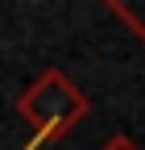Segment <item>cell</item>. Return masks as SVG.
Masks as SVG:
<instances>
[{
  "instance_id": "cell-2",
  "label": "cell",
  "mask_w": 145,
  "mask_h": 150,
  "mask_svg": "<svg viewBox=\"0 0 145 150\" xmlns=\"http://www.w3.org/2000/svg\"><path fill=\"white\" fill-rule=\"evenodd\" d=\"M104 4L112 8L120 21H124V25H129V29L141 38V42H145V0H104Z\"/></svg>"
},
{
  "instance_id": "cell-1",
  "label": "cell",
  "mask_w": 145,
  "mask_h": 150,
  "mask_svg": "<svg viewBox=\"0 0 145 150\" xmlns=\"http://www.w3.org/2000/svg\"><path fill=\"white\" fill-rule=\"evenodd\" d=\"M87 112H91L87 92L70 79L66 71H58V67L42 71L38 79L17 96V117L33 129V146L66 138ZM33 146H29V150H33Z\"/></svg>"
},
{
  "instance_id": "cell-3",
  "label": "cell",
  "mask_w": 145,
  "mask_h": 150,
  "mask_svg": "<svg viewBox=\"0 0 145 150\" xmlns=\"http://www.w3.org/2000/svg\"><path fill=\"white\" fill-rule=\"evenodd\" d=\"M100 150H141V146H137V142H133L129 134H116V138H108V142H104Z\"/></svg>"
}]
</instances>
